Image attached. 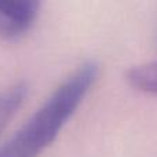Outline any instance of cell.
Segmentation results:
<instances>
[{
    "instance_id": "6da1fadb",
    "label": "cell",
    "mask_w": 157,
    "mask_h": 157,
    "mask_svg": "<svg viewBox=\"0 0 157 157\" xmlns=\"http://www.w3.org/2000/svg\"><path fill=\"white\" fill-rule=\"evenodd\" d=\"M95 62L75 69L47 97L25 124L0 147V157H39L65 127L98 77Z\"/></svg>"
},
{
    "instance_id": "7a4b0ae2",
    "label": "cell",
    "mask_w": 157,
    "mask_h": 157,
    "mask_svg": "<svg viewBox=\"0 0 157 157\" xmlns=\"http://www.w3.org/2000/svg\"><path fill=\"white\" fill-rule=\"evenodd\" d=\"M40 3L33 0L0 2V36L19 37L33 26L39 15Z\"/></svg>"
},
{
    "instance_id": "3957f363",
    "label": "cell",
    "mask_w": 157,
    "mask_h": 157,
    "mask_svg": "<svg viewBox=\"0 0 157 157\" xmlns=\"http://www.w3.org/2000/svg\"><path fill=\"white\" fill-rule=\"evenodd\" d=\"M26 95L28 87L24 83L14 84L0 91V134L25 102Z\"/></svg>"
},
{
    "instance_id": "277c9868",
    "label": "cell",
    "mask_w": 157,
    "mask_h": 157,
    "mask_svg": "<svg viewBox=\"0 0 157 157\" xmlns=\"http://www.w3.org/2000/svg\"><path fill=\"white\" fill-rule=\"evenodd\" d=\"M125 78L134 88L146 94L157 95V59L128 69Z\"/></svg>"
}]
</instances>
